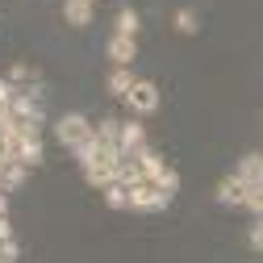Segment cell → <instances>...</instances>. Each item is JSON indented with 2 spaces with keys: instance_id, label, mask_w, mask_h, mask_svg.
<instances>
[{
  "instance_id": "cell-4",
  "label": "cell",
  "mask_w": 263,
  "mask_h": 263,
  "mask_svg": "<svg viewBox=\"0 0 263 263\" xmlns=\"http://www.w3.org/2000/svg\"><path fill=\"white\" fill-rule=\"evenodd\" d=\"M142 142H146V129H142V121H138V117H129V121H121V125H117V146H121L125 155H134Z\"/></svg>"
},
{
  "instance_id": "cell-13",
  "label": "cell",
  "mask_w": 263,
  "mask_h": 263,
  "mask_svg": "<svg viewBox=\"0 0 263 263\" xmlns=\"http://www.w3.org/2000/svg\"><path fill=\"white\" fill-rule=\"evenodd\" d=\"M151 184H155V188H163V192H172V196H176V192H180V172H172V167H159Z\"/></svg>"
},
{
  "instance_id": "cell-2",
  "label": "cell",
  "mask_w": 263,
  "mask_h": 263,
  "mask_svg": "<svg viewBox=\"0 0 263 263\" xmlns=\"http://www.w3.org/2000/svg\"><path fill=\"white\" fill-rule=\"evenodd\" d=\"M54 138L67 146V151H76L84 138H92V121H88L84 113H63L59 125H54Z\"/></svg>"
},
{
  "instance_id": "cell-6",
  "label": "cell",
  "mask_w": 263,
  "mask_h": 263,
  "mask_svg": "<svg viewBox=\"0 0 263 263\" xmlns=\"http://www.w3.org/2000/svg\"><path fill=\"white\" fill-rule=\"evenodd\" d=\"M25 176H29V167H25V163H21V159H9L5 167H0V188H5V192H13V188H21V184H25Z\"/></svg>"
},
{
  "instance_id": "cell-19",
  "label": "cell",
  "mask_w": 263,
  "mask_h": 263,
  "mask_svg": "<svg viewBox=\"0 0 263 263\" xmlns=\"http://www.w3.org/2000/svg\"><path fill=\"white\" fill-rule=\"evenodd\" d=\"M34 76H38V71L29 67V63H13V67H9V80H13V84H29Z\"/></svg>"
},
{
  "instance_id": "cell-24",
  "label": "cell",
  "mask_w": 263,
  "mask_h": 263,
  "mask_svg": "<svg viewBox=\"0 0 263 263\" xmlns=\"http://www.w3.org/2000/svg\"><path fill=\"white\" fill-rule=\"evenodd\" d=\"M80 5H96V0H80Z\"/></svg>"
},
{
  "instance_id": "cell-22",
  "label": "cell",
  "mask_w": 263,
  "mask_h": 263,
  "mask_svg": "<svg viewBox=\"0 0 263 263\" xmlns=\"http://www.w3.org/2000/svg\"><path fill=\"white\" fill-rule=\"evenodd\" d=\"M13 80H0V105H13Z\"/></svg>"
},
{
  "instance_id": "cell-17",
  "label": "cell",
  "mask_w": 263,
  "mask_h": 263,
  "mask_svg": "<svg viewBox=\"0 0 263 263\" xmlns=\"http://www.w3.org/2000/svg\"><path fill=\"white\" fill-rule=\"evenodd\" d=\"M125 192H129V188H125V184H117V180H113V184H105V201H109V209H125Z\"/></svg>"
},
{
  "instance_id": "cell-18",
  "label": "cell",
  "mask_w": 263,
  "mask_h": 263,
  "mask_svg": "<svg viewBox=\"0 0 263 263\" xmlns=\"http://www.w3.org/2000/svg\"><path fill=\"white\" fill-rule=\"evenodd\" d=\"M117 125H121L117 117H105L101 125H92V134H96V138H101V142H117Z\"/></svg>"
},
{
  "instance_id": "cell-21",
  "label": "cell",
  "mask_w": 263,
  "mask_h": 263,
  "mask_svg": "<svg viewBox=\"0 0 263 263\" xmlns=\"http://www.w3.org/2000/svg\"><path fill=\"white\" fill-rule=\"evenodd\" d=\"M17 255H21V247H17L13 238H5V242H0V263H13Z\"/></svg>"
},
{
  "instance_id": "cell-10",
  "label": "cell",
  "mask_w": 263,
  "mask_h": 263,
  "mask_svg": "<svg viewBox=\"0 0 263 263\" xmlns=\"http://www.w3.org/2000/svg\"><path fill=\"white\" fill-rule=\"evenodd\" d=\"M238 209H247L251 217H255V213H263V188H259V180H247V188H242V201H238Z\"/></svg>"
},
{
  "instance_id": "cell-3",
  "label": "cell",
  "mask_w": 263,
  "mask_h": 263,
  "mask_svg": "<svg viewBox=\"0 0 263 263\" xmlns=\"http://www.w3.org/2000/svg\"><path fill=\"white\" fill-rule=\"evenodd\" d=\"M105 54L113 59V67H117V63H134V59H138V38H129V34H113V38L105 42Z\"/></svg>"
},
{
  "instance_id": "cell-1",
  "label": "cell",
  "mask_w": 263,
  "mask_h": 263,
  "mask_svg": "<svg viewBox=\"0 0 263 263\" xmlns=\"http://www.w3.org/2000/svg\"><path fill=\"white\" fill-rule=\"evenodd\" d=\"M121 101L129 105V113H134V117H151V113L159 109V88H155V80H138V76H134V84L125 88Z\"/></svg>"
},
{
  "instance_id": "cell-14",
  "label": "cell",
  "mask_w": 263,
  "mask_h": 263,
  "mask_svg": "<svg viewBox=\"0 0 263 263\" xmlns=\"http://www.w3.org/2000/svg\"><path fill=\"white\" fill-rule=\"evenodd\" d=\"M138 25H142V21H138V13H134V9H121V13H117V34L138 38Z\"/></svg>"
},
{
  "instance_id": "cell-7",
  "label": "cell",
  "mask_w": 263,
  "mask_h": 263,
  "mask_svg": "<svg viewBox=\"0 0 263 263\" xmlns=\"http://www.w3.org/2000/svg\"><path fill=\"white\" fill-rule=\"evenodd\" d=\"M134 76H138V71H129V63H117V67L109 71V84H105L109 96H125V88L134 84Z\"/></svg>"
},
{
  "instance_id": "cell-12",
  "label": "cell",
  "mask_w": 263,
  "mask_h": 263,
  "mask_svg": "<svg viewBox=\"0 0 263 263\" xmlns=\"http://www.w3.org/2000/svg\"><path fill=\"white\" fill-rule=\"evenodd\" d=\"M84 180H88L92 188H105V184H113V163H96V167H84Z\"/></svg>"
},
{
  "instance_id": "cell-8",
  "label": "cell",
  "mask_w": 263,
  "mask_h": 263,
  "mask_svg": "<svg viewBox=\"0 0 263 263\" xmlns=\"http://www.w3.org/2000/svg\"><path fill=\"white\" fill-rule=\"evenodd\" d=\"M13 159H21L25 167H38V163H42V142H38V138H21V142L13 146Z\"/></svg>"
},
{
  "instance_id": "cell-23",
  "label": "cell",
  "mask_w": 263,
  "mask_h": 263,
  "mask_svg": "<svg viewBox=\"0 0 263 263\" xmlns=\"http://www.w3.org/2000/svg\"><path fill=\"white\" fill-rule=\"evenodd\" d=\"M5 238H13V226H9V217H5V213H0V242H5Z\"/></svg>"
},
{
  "instance_id": "cell-15",
  "label": "cell",
  "mask_w": 263,
  "mask_h": 263,
  "mask_svg": "<svg viewBox=\"0 0 263 263\" xmlns=\"http://www.w3.org/2000/svg\"><path fill=\"white\" fill-rule=\"evenodd\" d=\"M259 167H263V159H259V151H251V155H242V163H238V176H242V180H259Z\"/></svg>"
},
{
  "instance_id": "cell-5",
  "label": "cell",
  "mask_w": 263,
  "mask_h": 263,
  "mask_svg": "<svg viewBox=\"0 0 263 263\" xmlns=\"http://www.w3.org/2000/svg\"><path fill=\"white\" fill-rule=\"evenodd\" d=\"M242 188H247V180H242L238 172H230V176L217 184V205H226V209H238V201H242Z\"/></svg>"
},
{
  "instance_id": "cell-16",
  "label": "cell",
  "mask_w": 263,
  "mask_h": 263,
  "mask_svg": "<svg viewBox=\"0 0 263 263\" xmlns=\"http://www.w3.org/2000/svg\"><path fill=\"white\" fill-rule=\"evenodd\" d=\"M176 29H180V34H196V29H201V17H196L192 9H180L176 13Z\"/></svg>"
},
{
  "instance_id": "cell-11",
  "label": "cell",
  "mask_w": 263,
  "mask_h": 263,
  "mask_svg": "<svg viewBox=\"0 0 263 263\" xmlns=\"http://www.w3.org/2000/svg\"><path fill=\"white\" fill-rule=\"evenodd\" d=\"M134 159H138V167H142V180H155V172L163 167V159H159V155H155V151H151L146 142H142V146L134 151Z\"/></svg>"
},
{
  "instance_id": "cell-20",
  "label": "cell",
  "mask_w": 263,
  "mask_h": 263,
  "mask_svg": "<svg viewBox=\"0 0 263 263\" xmlns=\"http://www.w3.org/2000/svg\"><path fill=\"white\" fill-rule=\"evenodd\" d=\"M247 242H251V251H259V247H263V226H259V213H255V221H251V230H247Z\"/></svg>"
},
{
  "instance_id": "cell-9",
  "label": "cell",
  "mask_w": 263,
  "mask_h": 263,
  "mask_svg": "<svg viewBox=\"0 0 263 263\" xmlns=\"http://www.w3.org/2000/svg\"><path fill=\"white\" fill-rule=\"evenodd\" d=\"M63 17H67V25L84 29V25H92V5H80V0H67V5H63Z\"/></svg>"
}]
</instances>
